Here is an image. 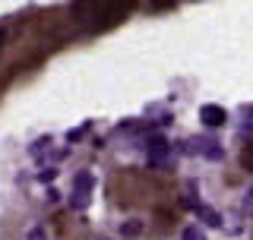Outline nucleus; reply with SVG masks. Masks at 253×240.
<instances>
[{"label": "nucleus", "instance_id": "obj_1", "mask_svg": "<svg viewBox=\"0 0 253 240\" xmlns=\"http://www.w3.org/2000/svg\"><path fill=\"white\" fill-rule=\"evenodd\" d=\"M89 193H92V174L89 171H83V174H76V180H73V205L76 209H85L89 205Z\"/></svg>", "mask_w": 253, "mask_h": 240}, {"label": "nucleus", "instance_id": "obj_2", "mask_svg": "<svg viewBox=\"0 0 253 240\" xmlns=\"http://www.w3.org/2000/svg\"><path fill=\"white\" fill-rule=\"evenodd\" d=\"M200 117H203L209 126H218V123H225V120H228V111L218 108V105H203V108H200Z\"/></svg>", "mask_w": 253, "mask_h": 240}, {"label": "nucleus", "instance_id": "obj_3", "mask_svg": "<svg viewBox=\"0 0 253 240\" xmlns=\"http://www.w3.org/2000/svg\"><path fill=\"white\" fill-rule=\"evenodd\" d=\"M165 158H168V142H165L162 136H152V139H149V161L162 164Z\"/></svg>", "mask_w": 253, "mask_h": 240}, {"label": "nucleus", "instance_id": "obj_4", "mask_svg": "<svg viewBox=\"0 0 253 240\" xmlns=\"http://www.w3.org/2000/svg\"><path fill=\"white\" fill-rule=\"evenodd\" d=\"M142 234V225L139 221H130V225H124V237H139Z\"/></svg>", "mask_w": 253, "mask_h": 240}, {"label": "nucleus", "instance_id": "obj_5", "mask_svg": "<svg viewBox=\"0 0 253 240\" xmlns=\"http://www.w3.org/2000/svg\"><path fill=\"white\" fill-rule=\"evenodd\" d=\"M241 164H244V171H253V146H250V149H244Z\"/></svg>", "mask_w": 253, "mask_h": 240}, {"label": "nucleus", "instance_id": "obj_6", "mask_svg": "<svg viewBox=\"0 0 253 240\" xmlns=\"http://www.w3.org/2000/svg\"><path fill=\"white\" fill-rule=\"evenodd\" d=\"M196 215H203V218L209 221V225H218V215L212 212V209H196Z\"/></svg>", "mask_w": 253, "mask_h": 240}, {"label": "nucleus", "instance_id": "obj_7", "mask_svg": "<svg viewBox=\"0 0 253 240\" xmlns=\"http://www.w3.org/2000/svg\"><path fill=\"white\" fill-rule=\"evenodd\" d=\"M155 215H158V218H162V225H171V218H174V215H171L168 209H158Z\"/></svg>", "mask_w": 253, "mask_h": 240}, {"label": "nucleus", "instance_id": "obj_8", "mask_svg": "<svg viewBox=\"0 0 253 240\" xmlns=\"http://www.w3.org/2000/svg\"><path fill=\"white\" fill-rule=\"evenodd\" d=\"M29 240H44V231H42V228H35V231L29 234Z\"/></svg>", "mask_w": 253, "mask_h": 240}, {"label": "nucleus", "instance_id": "obj_9", "mask_svg": "<svg viewBox=\"0 0 253 240\" xmlns=\"http://www.w3.org/2000/svg\"><path fill=\"white\" fill-rule=\"evenodd\" d=\"M3 85H6V76H0V92H3Z\"/></svg>", "mask_w": 253, "mask_h": 240}, {"label": "nucleus", "instance_id": "obj_10", "mask_svg": "<svg viewBox=\"0 0 253 240\" xmlns=\"http://www.w3.org/2000/svg\"><path fill=\"white\" fill-rule=\"evenodd\" d=\"M0 47H3V29H0Z\"/></svg>", "mask_w": 253, "mask_h": 240}]
</instances>
